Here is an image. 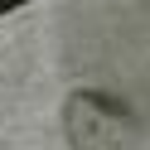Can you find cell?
Wrapping results in <instances>:
<instances>
[{
	"mask_svg": "<svg viewBox=\"0 0 150 150\" xmlns=\"http://www.w3.org/2000/svg\"><path fill=\"white\" fill-rule=\"evenodd\" d=\"M63 131L73 150H145L140 116L107 92H73L63 107Z\"/></svg>",
	"mask_w": 150,
	"mask_h": 150,
	"instance_id": "6da1fadb",
	"label": "cell"
},
{
	"mask_svg": "<svg viewBox=\"0 0 150 150\" xmlns=\"http://www.w3.org/2000/svg\"><path fill=\"white\" fill-rule=\"evenodd\" d=\"M20 5H29V0H0V15H5V10H20Z\"/></svg>",
	"mask_w": 150,
	"mask_h": 150,
	"instance_id": "7a4b0ae2",
	"label": "cell"
}]
</instances>
